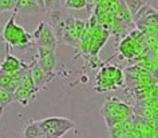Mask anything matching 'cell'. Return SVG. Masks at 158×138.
I'll return each mask as SVG.
<instances>
[{
    "mask_svg": "<svg viewBox=\"0 0 158 138\" xmlns=\"http://www.w3.org/2000/svg\"><path fill=\"white\" fill-rule=\"evenodd\" d=\"M102 111L108 127L111 128L120 124L129 117L131 109L117 98H111L104 102Z\"/></svg>",
    "mask_w": 158,
    "mask_h": 138,
    "instance_id": "obj_1",
    "label": "cell"
},
{
    "mask_svg": "<svg viewBox=\"0 0 158 138\" xmlns=\"http://www.w3.org/2000/svg\"><path fill=\"white\" fill-rule=\"evenodd\" d=\"M37 122L43 133L55 138H61L75 127L71 119L61 116L45 118Z\"/></svg>",
    "mask_w": 158,
    "mask_h": 138,
    "instance_id": "obj_2",
    "label": "cell"
},
{
    "mask_svg": "<svg viewBox=\"0 0 158 138\" xmlns=\"http://www.w3.org/2000/svg\"><path fill=\"white\" fill-rule=\"evenodd\" d=\"M3 37L9 44L15 47L26 45L33 40L32 35L15 23V15H12L5 25Z\"/></svg>",
    "mask_w": 158,
    "mask_h": 138,
    "instance_id": "obj_3",
    "label": "cell"
},
{
    "mask_svg": "<svg viewBox=\"0 0 158 138\" xmlns=\"http://www.w3.org/2000/svg\"><path fill=\"white\" fill-rule=\"evenodd\" d=\"M123 81V73L117 67H104L99 73L97 78V91H106L116 89Z\"/></svg>",
    "mask_w": 158,
    "mask_h": 138,
    "instance_id": "obj_4",
    "label": "cell"
},
{
    "mask_svg": "<svg viewBox=\"0 0 158 138\" xmlns=\"http://www.w3.org/2000/svg\"><path fill=\"white\" fill-rule=\"evenodd\" d=\"M32 39L41 47H48L55 50L57 40L52 28L45 22H41L34 32Z\"/></svg>",
    "mask_w": 158,
    "mask_h": 138,
    "instance_id": "obj_5",
    "label": "cell"
},
{
    "mask_svg": "<svg viewBox=\"0 0 158 138\" xmlns=\"http://www.w3.org/2000/svg\"><path fill=\"white\" fill-rule=\"evenodd\" d=\"M36 63L49 78H52L56 65L55 50L39 47Z\"/></svg>",
    "mask_w": 158,
    "mask_h": 138,
    "instance_id": "obj_6",
    "label": "cell"
},
{
    "mask_svg": "<svg viewBox=\"0 0 158 138\" xmlns=\"http://www.w3.org/2000/svg\"><path fill=\"white\" fill-rule=\"evenodd\" d=\"M85 29V23L76 18H69L65 22L63 37L66 41L75 43L79 41Z\"/></svg>",
    "mask_w": 158,
    "mask_h": 138,
    "instance_id": "obj_7",
    "label": "cell"
},
{
    "mask_svg": "<svg viewBox=\"0 0 158 138\" xmlns=\"http://www.w3.org/2000/svg\"><path fill=\"white\" fill-rule=\"evenodd\" d=\"M28 72H29L31 78L33 81L35 88L39 91L43 88V87L45 86V85L49 82V78L43 72V71L39 66L36 61H35L32 65L29 66Z\"/></svg>",
    "mask_w": 158,
    "mask_h": 138,
    "instance_id": "obj_8",
    "label": "cell"
},
{
    "mask_svg": "<svg viewBox=\"0 0 158 138\" xmlns=\"http://www.w3.org/2000/svg\"><path fill=\"white\" fill-rule=\"evenodd\" d=\"M23 68L22 63L18 58L12 55H7L0 65V72L12 74Z\"/></svg>",
    "mask_w": 158,
    "mask_h": 138,
    "instance_id": "obj_9",
    "label": "cell"
},
{
    "mask_svg": "<svg viewBox=\"0 0 158 138\" xmlns=\"http://www.w3.org/2000/svg\"><path fill=\"white\" fill-rule=\"evenodd\" d=\"M36 92L37 91H30L22 88L21 86H19L12 93L13 101H17L19 103L23 105H26L29 103L31 98L35 96Z\"/></svg>",
    "mask_w": 158,
    "mask_h": 138,
    "instance_id": "obj_10",
    "label": "cell"
},
{
    "mask_svg": "<svg viewBox=\"0 0 158 138\" xmlns=\"http://www.w3.org/2000/svg\"><path fill=\"white\" fill-rule=\"evenodd\" d=\"M137 45L136 43V39L132 37H127L120 43V51L125 57L131 58L134 56L137 52Z\"/></svg>",
    "mask_w": 158,
    "mask_h": 138,
    "instance_id": "obj_11",
    "label": "cell"
},
{
    "mask_svg": "<svg viewBox=\"0 0 158 138\" xmlns=\"http://www.w3.org/2000/svg\"><path fill=\"white\" fill-rule=\"evenodd\" d=\"M42 133L37 120L32 121L26 126L23 130V138H37L40 136Z\"/></svg>",
    "mask_w": 158,
    "mask_h": 138,
    "instance_id": "obj_12",
    "label": "cell"
},
{
    "mask_svg": "<svg viewBox=\"0 0 158 138\" xmlns=\"http://www.w3.org/2000/svg\"><path fill=\"white\" fill-rule=\"evenodd\" d=\"M13 101L12 93L7 89L0 88V106L5 109V107L11 103Z\"/></svg>",
    "mask_w": 158,
    "mask_h": 138,
    "instance_id": "obj_13",
    "label": "cell"
},
{
    "mask_svg": "<svg viewBox=\"0 0 158 138\" xmlns=\"http://www.w3.org/2000/svg\"><path fill=\"white\" fill-rule=\"evenodd\" d=\"M64 7L72 9H84L87 5V2L84 0H67L63 2Z\"/></svg>",
    "mask_w": 158,
    "mask_h": 138,
    "instance_id": "obj_14",
    "label": "cell"
},
{
    "mask_svg": "<svg viewBox=\"0 0 158 138\" xmlns=\"http://www.w3.org/2000/svg\"><path fill=\"white\" fill-rule=\"evenodd\" d=\"M17 1L15 0H0V12L15 9Z\"/></svg>",
    "mask_w": 158,
    "mask_h": 138,
    "instance_id": "obj_15",
    "label": "cell"
},
{
    "mask_svg": "<svg viewBox=\"0 0 158 138\" xmlns=\"http://www.w3.org/2000/svg\"><path fill=\"white\" fill-rule=\"evenodd\" d=\"M36 1H17V5L15 9H32L38 7V3Z\"/></svg>",
    "mask_w": 158,
    "mask_h": 138,
    "instance_id": "obj_16",
    "label": "cell"
},
{
    "mask_svg": "<svg viewBox=\"0 0 158 138\" xmlns=\"http://www.w3.org/2000/svg\"><path fill=\"white\" fill-rule=\"evenodd\" d=\"M11 81H12L11 74L0 72V88L7 89L8 87L10 85Z\"/></svg>",
    "mask_w": 158,
    "mask_h": 138,
    "instance_id": "obj_17",
    "label": "cell"
},
{
    "mask_svg": "<svg viewBox=\"0 0 158 138\" xmlns=\"http://www.w3.org/2000/svg\"><path fill=\"white\" fill-rule=\"evenodd\" d=\"M3 111H4V108H2V107L0 106V120H1V118H2V116Z\"/></svg>",
    "mask_w": 158,
    "mask_h": 138,
    "instance_id": "obj_18",
    "label": "cell"
},
{
    "mask_svg": "<svg viewBox=\"0 0 158 138\" xmlns=\"http://www.w3.org/2000/svg\"><path fill=\"white\" fill-rule=\"evenodd\" d=\"M37 138H42V137H41V136H39V137H37Z\"/></svg>",
    "mask_w": 158,
    "mask_h": 138,
    "instance_id": "obj_19",
    "label": "cell"
}]
</instances>
